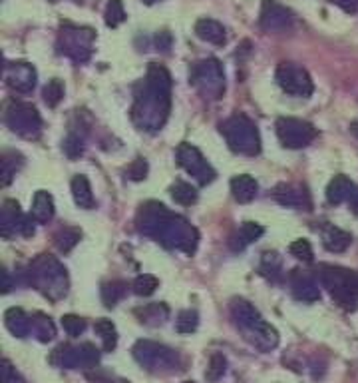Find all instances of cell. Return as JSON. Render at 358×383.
<instances>
[{
  "label": "cell",
  "instance_id": "45",
  "mask_svg": "<svg viewBox=\"0 0 358 383\" xmlns=\"http://www.w3.org/2000/svg\"><path fill=\"white\" fill-rule=\"evenodd\" d=\"M16 377V373H14V369H12V365L10 362H2V383H12V380Z\"/></svg>",
  "mask_w": 358,
  "mask_h": 383
},
{
  "label": "cell",
  "instance_id": "50",
  "mask_svg": "<svg viewBox=\"0 0 358 383\" xmlns=\"http://www.w3.org/2000/svg\"><path fill=\"white\" fill-rule=\"evenodd\" d=\"M183 383H193V382H183Z\"/></svg>",
  "mask_w": 358,
  "mask_h": 383
},
{
  "label": "cell",
  "instance_id": "10",
  "mask_svg": "<svg viewBox=\"0 0 358 383\" xmlns=\"http://www.w3.org/2000/svg\"><path fill=\"white\" fill-rule=\"evenodd\" d=\"M275 80H277V84L281 86V90L291 96L309 98V96L313 94V90H315L311 74H309L302 66L293 64V62H281V64L277 66Z\"/></svg>",
  "mask_w": 358,
  "mask_h": 383
},
{
  "label": "cell",
  "instance_id": "38",
  "mask_svg": "<svg viewBox=\"0 0 358 383\" xmlns=\"http://www.w3.org/2000/svg\"><path fill=\"white\" fill-rule=\"evenodd\" d=\"M225 358H223L221 353H213V355H211V362H209L205 377H208L209 382H217V380L225 373Z\"/></svg>",
  "mask_w": 358,
  "mask_h": 383
},
{
  "label": "cell",
  "instance_id": "35",
  "mask_svg": "<svg viewBox=\"0 0 358 383\" xmlns=\"http://www.w3.org/2000/svg\"><path fill=\"white\" fill-rule=\"evenodd\" d=\"M261 273L269 276V278H275L279 271H281V258L279 253L275 251H265L263 258H261Z\"/></svg>",
  "mask_w": 358,
  "mask_h": 383
},
{
  "label": "cell",
  "instance_id": "48",
  "mask_svg": "<svg viewBox=\"0 0 358 383\" xmlns=\"http://www.w3.org/2000/svg\"><path fill=\"white\" fill-rule=\"evenodd\" d=\"M350 132H353V136H355V138L358 140V120H357V122H353V124H350Z\"/></svg>",
  "mask_w": 358,
  "mask_h": 383
},
{
  "label": "cell",
  "instance_id": "47",
  "mask_svg": "<svg viewBox=\"0 0 358 383\" xmlns=\"http://www.w3.org/2000/svg\"><path fill=\"white\" fill-rule=\"evenodd\" d=\"M350 206H353V210L358 214V188L355 190V194H353V198H350Z\"/></svg>",
  "mask_w": 358,
  "mask_h": 383
},
{
  "label": "cell",
  "instance_id": "34",
  "mask_svg": "<svg viewBox=\"0 0 358 383\" xmlns=\"http://www.w3.org/2000/svg\"><path fill=\"white\" fill-rule=\"evenodd\" d=\"M96 331L102 335V340H104V347H106V351H112L113 347H115V326H113L110 320H98L96 322Z\"/></svg>",
  "mask_w": 358,
  "mask_h": 383
},
{
  "label": "cell",
  "instance_id": "20",
  "mask_svg": "<svg viewBox=\"0 0 358 383\" xmlns=\"http://www.w3.org/2000/svg\"><path fill=\"white\" fill-rule=\"evenodd\" d=\"M257 192H259V184H257V180H255L253 176H249V174L235 176V178L231 180V194H233V198H235L239 204H249V202H253L255 196H257Z\"/></svg>",
  "mask_w": 358,
  "mask_h": 383
},
{
  "label": "cell",
  "instance_id": "37",
  "mask_svg": "<svg viewBox=\"0 0 358 383\" xmlns=\"http://www.w3.org/2000/svg\"><path fill=\"white\" fill-rule=\"evenodd\" d=\"M197 324H199V315H197V311H193V309H186V311L179 313L175 326H177V331H179V333H191V331L197 329Z\"/></svg>",
  "mask_w": 358,
  "mask_h": 383
},
{
  "label": "cell",
  "instance_id": "28",
  "mask_svg": "<svg viewBox=\"0 0 358 383\" xmlns=\"http://www.w3.org/2000/svg\"><path fill=\"white\" fill-rule=\"evenodd\" d=\"M80 238H82V231L78 230V228H62L54 236V244H56V248L62 253H68L80 242Z\"/></svg>",
  "mask_w": 358,
  "mask_h": 383
},
{
  "label": "cell",
  "instance_id": "39",
  "mask_svg": "<svg viewBox=\"0 0 358 383\" xmlns=\"http://www.w3.org/2000/svg\"><path fill=\"white\" fill-rule=\"evenodd\" d=\"M289 251H291L297 260L313 262V246H311L309 240H295V242L289 246Z\"/></svg>",
  "mask_w": 358,
  "mask_h": 383
},
{
  "label": "cell",
  "instance_id": "29",
  "mask_svg": "<svg viewBox=\"0 0 358 383\" xmlns=\"http://www.w3.org/2000/svg\"><path fill=\"white\" fill-rule=\"evenodd\" d=\"M126 289H128V286L124 282H120V280H113V282L104 284L102 286V300H104V304L108 307H113L122 300V296L126 293Z\"/></svg>",
  "mask_w": 358,
  "mask_h": 383
},
{
  "label": "cell",
  "instance_id": "42",
  "mask_svg": "<svg viewBox=\"0 0 358 383\" xmlns=\"http://www.w3.org/2000/svg\"><path fill=\"white\" fill-rule=\"evenodd\" d=\"M148 170H150L148 162L144 158H135L132 164L128 166V178L133 180V182H142L148 176Z\"/></svg>",
  "mask_w": 358,
  "mask_h": 383
},
{
  "label": "cell",
  "instance_id": "21",
  "mask_svg": "<svg viewBox=\"0 0 358 383\" xmlns=\"http://www.w3.org/2000/svg\"><path fill=\"white\" fill-rule=\"evenodd\" d=\"M231 311H233V318L237 320V324L241 327H245L247 331L253 329V327H257L263 322L261 313L255 309L253 304H249L245 300H233Z\"/></svg>",
  "mask_w": 358,
  "mask_h": 383
},
{
  "label": "cell",
  "instance_id": "40",
  "mask_svg": "<svg viewBox=\"0 0 358 383\" xmlns=\"http://www.w3.org/2000/svg\"><path fill=\"white\" fill-rule=\"evenodd\" d=\"M64 152L68 154V158H78L84 154V138L80 134H68L64 140Z\"/></svg>",
  "mask_w": 358,
  "mask_h": 383
},
{
  "label": "cell",
  "instance_id": "33",
  "mask_svg": "<svg viewBox=\"0 0 358 383\" xmlns=\"http://www.w3.org/2000/svg\"><path fill=\"white\" fill-rule=\"evenodd\" d=\"M133 293L135 296H151L157 287H159V280L151 273H144V276H137L135 282H133Z\"/></svg>",
  "mask_w": 358,
  "mask_h": 383
},
{
  "label": "cell",
  "instance_id": "32",
  "mask_svg": "<svg viewBox=\"0 0 358 383\" xmlns=\"http://www.w3.org/2000/svg\"><path fill=\"white\" fill-rule=\"evenodd\" d=\"M104 19H106V24H108L110 28H118V26L126 20V10H124L122 0H108Z\"/></svg>",
  "mask_w": 358,
  "mask_h": 383
},
{
  "label": "cell",
  "instance_id": "8",
  "mask_svg": "<svg viewBox=\"0 0 358 383\" xmlns=\"http://www.w3.org/2000/svg\"><path fill=\"white\" fill-rule=\"evenodd\" d=\"M4 122L14 134L28 140H34L42 132V118L36 108L26 102H12L4 112Z\"/></svg>",
  "mask_w": 358,
  "mask_h": 383
},
{
  "label": "cell",
  "instance_id": "49",
  "mask_svg": "<svg viewBox=\"0 0 358 383\" xmlns=\"http://www.w3.org/2000/svg\"><path fill=\"white\" fill-rule=\"evenodd\" d=\"M146 4H155V2H159V0H144Z\"/></svg>",
  "mask_w": 358,
  "mask_h": 383
},
{
  "label": "cell",
  "instance_id": "43",
  "mask_svg": "<svg viewBox=\"0 0 358 383\" xmlns=\"http://www.w3.org/2000/svg\"><path fill=\"white\" fill-rule=\"evenodd\" d=\"M171 44H173V39H171V34L168 30H164V32H159V34L155 37V46H157V50H161V52H170Z\"/></svg>",
  "mask_w": 358,
  "mask_h": 383
},
{
  "label": "cell",
  "instance_id": "11",
  "mask_svg": "<svg viewBox=\"0 0 358 383\" xmlns=\"http://www.w3.org/2000/svg\"><path fill=\"white\" fill-rule=\"evenodd\" d=\"M175 158H177V164L186 172L191 174L201 186H208V184H211L215 180V170L211 168V164L195 146H191L188 142L179 144L177 150H175Z\"/></svg>",
  "mask_w": 358,
  "mask_h": 383
},
{
  "label": "cell",
  "instance_id": "5",
  "mask_svg": "<svg viewBox=\"0 0 358 383\" xmlns=\"http://www.w3.org/2000/svg\"><path fill=\"white\" fill-rule=\"evenodd\" d=\"M319 278L340 306L353 307L358 302V273L339 266H321Z\"/></svg>",
  "mask_w": 358,
  "mask_h": 383
},
{
  "label": "cell",
  "instance_id": "46",
  "mask_svg": "<svg viewBox=\"0 0 358 383\" xmlns=\"http://www.w3.org/2000/svg\"><path fill=\"white\" fill-rule=\"evenodd\" d=\"M10 287H12V282H10V273H8V269H2V291H4V293H8V291H10Z\"/></svg>",
  "mask_w": 358,
  "mask_h": 383
},
{
  "label": "cell",
  "instance_id": "7",
  "mask_svg": "<svg viewBox=\"0 0 358 383\" xmlns=\"http://www.w3.org/2000/svg\"><path fill=\"white\" fill-rule=\"evenodd\" d=\"M94 30L74 26V24H64L58 37V52L64 56L72 58L74 62L82 64L92 56V44H94Z\"/></svg>",
  "mask_w": 358,
  "mask_h": 383
},
{
  "label": "cell",
  "instance_id": "16",
  "mask_svg": "<svg viewBox=\"0 0 358 383\" xmlns=\"http://www.w3.org/2000/svg\"><path fill=\"white\" fill-rule=\"evenodd\" d=\"M133 351H135V358L139 360V364L148 365V367H157V365H166L173 362V353L170 349L157 344H150V342H139Z\"/></svg>",
  "mask_w": 358,
  "mask_h": 383
},
{
  "label": "cell",
  "instance_id": "30",
  "mask_svg": "<svg viewBox=\"0 0 358 383\" xmlns=\"http://www.w3.org/2000/svg\"><path fill=\"white\" fill-rule=\"evenodd\" d=\"M42 96H44V102L50 108H56L58 104L62 102V98H64V84H62V80H58V78L48 80V84L42 90Z\"/></svg>",
  "mask_w": 358,
  "mask_h": 383
},
{
  "label": "cell",
  "instance_id": "13",
  "mask_svg": "<svg viewBox=\"0 0 358 383\" xmlns=\"http://www.w3.org/2000/svg\"><path fill=\"white\" fill-rule=\"evenodd\" d=\"M293 12L277 0H263L259 24L267 32H284L293 26Z\"/></svg>",
  "mask_w": 358,
  "mask_h": 383
},
{
  "label": "cell",
  "instance_id": "1",
  "mask_svg": "<svg viewBox=\"0 0 358 383\" xmlns=\"http://www.w3.org/2000/svg\"><path fill=\"white\" fill-rule=\"evenodd\" d=\"M171 108V76L161 64H150L146 80L137 86L132 106V120L148 132L159 130Z\"/></svg>",
  "mask_w": 358,
  "mask_h": 383
},
{
  "label": "cell",
  "instance_id": "15",
  "mask_svg": "<svg viewBox=\"0 0 358 383\" xmlns=\"http://www.w3.org/2000/svg\"><path fill=\"white\" fill-rule=\"evenodd\" d=\"M273 198L287 208H304V210L311 208L309 192L295 184H279L273 192Z\"/></svg>",
  "mask_w": 358,
  "mask_h": 383
},
{
  "label": "cell",
  "instance_id": "44",
  "mask_svg": "<svg viewBox=\"0 0 358 383\" xmlns=\"http://www.w3.org/2000/svg\"><path fill=\"white\" fill-rule=\"evenodd\" d=\"M331 4H337L339 8H342L344 12L353 14L358 10V0H328Z\"/></svg>",
  "mask_w": 358,
  "mask_h": 383
},
{
  "label": "cell",
  "instance_id": "27",
  "mask_svg": "<svg viewBox=\"0 0 358 383\" xmlns=\"http://www.w3.org/2000/svg\"><path fill=\"white\" fill-rule=\"evenodd\" d=\"M171 198L177 202V204H181V206H191V204H195L197 202V190L188 184V182H175L173 186H171Z\"/></svg>",
  "mask_w": 358,
  "mask_h": 383
},
{
  "label": "cell",
  "instance_id": "14",
  "mask_svg": "<svg viewBox=\"0 0 358 383\" xmlns=\"http://www.w3.org/2000/svg\"><path fill=\"white\" fill-rule=\"evenodd\" d=\"M291 287H293V296L301 302H317L321 298V289L315 280V276H311L309 271L302 269H293L291 273Z\"/></svg>",
  "mask_w": 358,
  "mask_h": 383
},
{
  "label": "cell",
  "instance_id": "18",
  "mask_svg": "<svg viewBox=\"0 0 358 383\" xmlns=\"http://www.w3.org/2000/svg\"><path fill=\"white\" fill-rule=\"evenodd\" d=\"M355 190H357V186L353 184V180L348 176H344V174H339L326 186V200H328V204L339 206V204L346 202V200L350 202Z\"/></svg>",
  "mask_w": 358,
  "mask_h": 383
},
{
  "label": "cell",
  "instance_id": "12",
  "mask_svg": "<svg viewBox=\"0 0 358 383\" xmlns=\"http://www.w3.org/2000/svg\"><path fill=\"white\" fill-rule=\"evenodd\" d=\"M4 82L19 94H30L36 86V70L28 62H10L4 66Z\"/></svg>",
  "mask_w": 358,
  "mask_h": 383
},
{
  "label": "cell",
  "instance_id": "23",
  "mask_svg": "<svg viewBox=\"0 0 358 383\" xmlns=\"http://www.w3.org/2000/svg\"><path fill=\"white\" fill-rule=\"evenodd\" d=\"M72 196H74L78 208H82V210H92L94 208L92 186H90V180L84 174H78L72 178Z\"/></svg>",
  "mask_w": 358,
  "mask_h": 383
},
{
  "label": "cell",
  "instance_id": "3",
  "mask_svg": "<svg viewBox=\"0 0 358 383\" xmlns=\"http://www.w3.org/2000/svg\"><path fill=\"white\" fill-rule=\"evenodd\" d=\"M28 276H30V282L52 300L66 296V291H68L66 268L58 262L56 258H52L48 253H40L30 264Z\"/></svg>",
  "mask_w": 358,
  "mask_h": 383
},
{
  "label": "cell",
  "instance_id": "4",
  "mask_svg": "<svg viewBox=\"0 0 358 383\" xmlns=\"http://www.w3.org/2000/svg\"><path fill=\"white\" fill-rule=\"evenodd\" d=\"M221 132L233 152L257 156L261 152V138L257 126L245 114H233L221 124Z\"/></svg>",
  "mask_w": 358,
  "mask_h": 383
},
{
  "label": "cell",
  "instance_id": "6",
  "mask_svg": "<svg viewBox=\"0 0 358 383\" xmlns=\"http://www.w3.org/2000/svg\"><path fill=\"white\" fill-rule=\"evenodd\" d=\"M189 82L208 100H219L225 92V72L217 58H205L193 64Z\"/></svg>",
  "mask_w": 358,
  "mask_h": 383
},
{
  "label": "cell",
  "instance_id": "26",
  "mask_svg": "<svg viewBox=\"0 0 358 383\" xmlns=\"http://www.w3.org/2000/svg\"><path fill=\"white\" fill-rule=\"evenodd\" d=\"M4 322H6V327L19 335V338H24L28 335V331L32 329V318H28L20 307H10L6 313H4Z\"/></svg>",
  "mask_w": 358,
  "mask_h": 383
},
{
  "label": "cell",
  "instance_id": "22",
  "mask_svg": "<svg viewBox=\"0 0 358 383\" xmlns=\"http://www.w3.org/2000/svg\"><path fill=\"white\" fill-rule=\"evenodd\" d=\"M322 244H324V248L328 251H333V253H342L353 244V236L348 231L335 228V226H326L322 230Z\"/></svg>",
  "mask_w": 358,
  "mask_h": 383
},
{
  "label": "cell",
  "instance_id": "25",
  "mask_svg": "<svg viewBox=\"0 0 358 383\" xmlns=\"http://www.w3.org/2000/svg\"><path fill=\"white\" fill-rule=\"evenodd\" d=\"M265 234V228L261 224H255V222H245L239 231L231 238V249L235 251H241L245 249L249 244H253L255 240H259Z\"/></svg>",
  "mask_w": 358,
  "mask_h": 383
},
{
  "label": "cell",
  "instance_id": "41",
  "mask_svg": "<svg viewBox=\"0 0 358 383\" xmlns=\"http://www.w3.org/2000/svg\"><path fill=\"white\" fill-rule=\"evenodd\" d=\"M62 326L66 329V333L68 335H72V338H78L84 329H86V322L82 320V318H78V315H64L62 318Z\"/></svg>",
  "mask_w": 358,
  "mask_h": 383
},
{
  "label": "cell",
  "instance_id": "19",
  "mask_svg": "<svg viewBox=\"0 0 358 383\" xmlns=\"http://www.w3.org/2000/svg\"><path fill=\"white\" fill-rule=\"evenodd\" d=\"M195 37L205 40L209 44L221 46L227 40L225 26L213 19H199L195 22Z\"/></svg>",
  "mask_w": 358,
  "mask_h": 383
},
{
  "label": "cell",
  "instance_id": "36",
  "mask_svg": "<svg viewBox=\"0 0 358 383\" xmlns=\"http://www.w3.org/2000/svg\"><path fill=\"white\" fill-rule=\"evenodd\" d=\"M32 326H34V331L40 335L42 342H50L54 338V333H56L54 331V324L50 322V318H46L42 313H38L36 320H32Z\"/></svg>",
  "mask_w": 358,
  "mask_h": 383
},
{
  "label": "cell",
  "instance_id": "9",
  "mask_svg": "<svg viewBox=\"0 0 358 383\" xmlns=\"http://www.w3.org/2000/svg\"><path fill=\"white\" fill-rule=\"evenodd\" d=\"M275 128H277V136L283 142L284 148H291V150L306 148L319 134L311 122L299 120V118H287V116L277 120Z\"/></svg>",
  "mask_w": 358,
  "mask_h": 383
},
{
  "label": "cell",
  "instance_id": "2",
  "mask_svg": "<svg viewBox=\"0 0 358 383\" xmlns=\"http://www.w3.org/2000/svg\"><path fill=\"white\" fill-rule=\"evenodd\" d=\"M137 230L170 249H181L193 253L197 249L199 236L186 218L171 214L164 204L150 202L137 214Z\"/></svg>",
  "mask_w": 358,
  "mask_h": 383
},
{
  "label": "cell",
  "instance_id": "17",
  "mask_svg": "<svg viewBox=\"0 0 358 383\" xmlns=\"http://www.w3.org/2000/svg\"><path fill=\"white\" fill-rule=\"evenodd\" d=\"M24 220H26V216H22L19 202L6 200L2 204V211H0V234L4 238H10L12 234H22Z\"/></svg>",
  "mask_w": 358,
  "mask_h": 383
},
{
  "label": "cell",
  "instance_id": "24",
  "mask_svg": "<svg viewBox=\"0 0 358 383\" xmlns=\"http://www.w3.org/2000/svg\"><path fill=\"white\" fill-rule=\"evenodd\" d=\"M54 200L48 192L38 190L34 194V200H32V218L36 220L38 224H48L52 218H54Z\"/></svg>",
  "mask_w": 358,
  "mask_h": 383
},
{
  "label": "cell",
  "instance_id": "31",
  "mask_svg": "<svg viewBox=\"0 0 358 383\" xmlns=\"http://www.w3.org/2000/svg\"><path fill=\"white\" fill-rule=\"evenodd\" d=\"M22 166V158L19 154H4L2 156V186H8L10 180L16 176Z\"/></svg>",
  "mask_w": 358,
  "mask_h": 383
}]
</instances>
